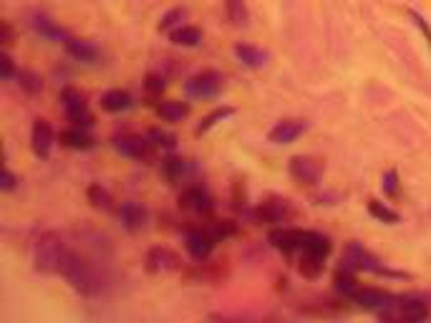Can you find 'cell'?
Masks as SVG:
<instances>
[{
    "mask_svg": "<svg viewBox=\"0 0 431 323\" xmlns=\"http://www.w3.org/2000/svg\"><path fill=\"white\" fill-rule=\"evenodd\" d=\"M189 162L187 159H182V157H167L162 162V174L169 179L172 184H179L182 179H187L189 177Z\"/></svg>",
    "mask_w": 431,
    "mask_h": 323,
    "instance_id": "23",
    "label": "cell"
},
{
    "mask_svg": "<svg viewBox=\"0 0 431 323\" xmlns=\"http://www.w3.org/2000/svg\"><path fill=\"white\" fill-rule=\"evenodd\" d=\"M3 43H6V46L13 43V31H11V26H8V23H3Z\"/></svg>",
    "mask_w": 431,
    "mask_h": 323,
    "instance_id": "41",
    "label": "cell"
},
{
    "mask_svg": "<svg viewBox=\"0 0 431 323\" xmlns=\"http://www.w3.org/2000/svg\"><path fill=\"white\" fill-rule=\"evenodd\" d=\"M15 184H18V177H15L11 170H3V177H0V190H3V192H13V190H15Z\"/></svg>",
    "mask_w": 431,
    "mask_h": 323,
    "instance_id": "38",
    "label": "cell"
},
{
    "mask_svg": "<svg viewBox=\"0 0 431 323\" xmlns=\"http://www.w3.org/2000/svg\"><path fill=\"white\" fill-rule=\"evenodd\" d=\"M369 212H371V217H376L378 222H388V225H396V222L401 220L396 209L386 207V205L378 202V200H371V202H369Z\"/></svg>",
    "mask_w": 431,
    "mask_h": 323,
    "instance_id": "30",
    "label": "cell"
},
{
    "mask_svg": "<svg viewBox=\"0 0 431 323\" xmlns=\"http://www.w3.org/2000/svg\"><path fill=\"white\" fill-rule=\"evenodd\" d=\"M383 192H386L388 197H396V195H399V174H396L394 170L383 174Z\"/></svg>",
    "mask_w": 431,
    "mask_h": 323,
    "instance_id": "37",
    "label": "cell"
},
{
    "mask_svg": "<svg viewBox=\"0 0 431 323\" xmlns=\"http://www.w3.org/2000/svg\"><path fill=\"white\" fill-rule=\"evenodd\" d=\"M323 260L325 258H318V255L303 253V258H300V273L306 278H318L320 273H323Z\"/></svg>",
    "mask_w": 431,
    "mask_h": 323,
    "instance_id": "32",
    "label": "cell"
},
{
    "mask_svg": "<svg viewBox=\"0 0 431 323\" xmlns=\"http://www.w3.org/2000/svg\"><path fill=\"white\" fill-rule=\"evenodd\" d=\"M58 275H63V280L83 298H99L104 293V278H101V273L86 258H81V255L71 253Z\"/></svg>",
    "mask_w": 431,
    "mask_h": 323,
    "instance_id": "1",
    "label": "cell"
},
{
    "mask_svg": "<svg viewBox=\"0 0 431 323\" xmlns=\"http://www.w3.org/2000/svg\"><path fill=\"white\" fill-rule=\"evenodd\" d=\"M15 74H18V71H15V64H13V58L8 56L6 51L0 53V78H3V81H11L13 76H15Z\"/></svg>",
    "mask_w": 431,
    "mask_h": 323,
    "instance_id": "36",
    "label": "cell"
},
{
    "mask_svg": "<svg viewBox=\"0 0 431 323\" xmlns=\"http://www.w3.org/2000/svg\"><path fill=\"white\" fill-rule=\"evenodd\" d=\"M15 78H18V86L23 91H28V94H38V91L43 89V81L33 74V71H18L15 74Z\"/></svg>",
    "mask_w": 431,
    "mask_h": 323,
    "instance_id": "34",
    "label": "cell"
},
{
    "mask_svg": "<svg viewBox=\"0 0 431 323\" xmlns=\"http://www.w3.org/2000/svg\"><path fill=\"white\" fill-rule=\"evenodd\" d=\"M409 15H411V18H413V23H416V26L421 28V33H424V36H426V41H429V46H431V28H429V23H426V20L421 18V15L416 13V11H409Z\"/></svg>",
    "mask_w": 431,
    "mask_h": 323,
    "instance_id": "39",
    "label": "cell"
},
{
    "mask_svg": "<svg viewBox=\"0 0 431 323\" xmlns=\"http://www.w3.org/2000/svg\"><path fill=\"white\" fill-rule=\"evenodd\" d=\"M31 149L36 157L48 159L53 149V127L46 119H36L31 129Z\"/></svg>",
    "mask_w": 431,
    "mask_h": 323,
    "instance_id": "14",
    "label": "cell"
},
{
    "mask_svg": "<svg viewBox=\"0 0 431 323\" xmlns=\"http://www.w3.org/2000/svg\"><path fill=\"white\" fill-rule=\"evenodd\" d=\"M114 149H116L121 157L142 162V159H149L151 142L149 139H142V137H137V134H121V137H116V139H114Z\"/></svg>",
    "mask_w": 431,
    "mask_h": 323,
    "instance_id": "9",
    "label": "cell"
},
{
    "mask_svg": "<svg viewBox=\"0 0 431 323\" xmlns=\"http://www.w3.org/2000/svg\"><path fill=\"white\" fill-rule=\"evenodd\" d=\"M396 316L409 323L426 321L429 318V303L421 298H401V301H396Z\"/></svg>",
    "mask_w": 431,
    "mask_h": 323,
    "instance_id": "16",
    "label": "cell"
},
{
    "mask_svg": "<svg viewBox=\"0 0 431 323\" xmlns=\"http://www.w3.org/2000/svg\"><path fill=\"white\" fill-rule=\"evenodd\" d=\"M169 39L175 46H184V48H194V46L202 43V31L194 26H179L169 33Z\"/></svg>",
    "mask_w": 431,
    "mask_h": 323,
    "instance_id": "27",
    "label": "cell"
},
{
    "mask_svg": "<svg viewBox=\"0 0 431 323\" xmlns=\"http://www.w3.org/2000/svg\"><path fill=\"white\" fill-rule=\"evenodd\" d=\"M235 56H238L240 64L247 66V69H263L270 58L268 51H263V48H257V46H250V43L235 46Z\"/></svg>",
    "mask_w": 431,
    "mask_h": 323,
    "instance_id": "19",
    "label": "cell"
},
{
    "mask_svg": "<svg viewBox=\"0 0 431 323\" xmlns=\"http://www.w3.org/2000/svg\"><path fill=\"white\" fill-rule=\"evenodd\" d=\"M71 255L69 245L63 240V235L56 230H48L33 242V268L38 273H46V275H53V273H61L63 263Z\"/></svg>",
    "mask_w": 431,
    "mask_h": 323,
    "instance_id": "2",
    "label": "cell"
},
{
    "mask_svg": "<svg viewBox=\"0 0 431 323\" xmlns=\"http://www.w3.org/2000/svg\"><path fill=\"white\" fill-rule=\"evenodd\" d=\"M146 91H149V94H162V91H164V78L149 76V78H146Z\"/></svg>",
    "mask_w": 431,
    "mask_h": 323,
    "instance_id": "40",
    "label": "cell"
},
{
    "mask_svg": "<svg viewBox=\"0 0 431 323\" xmlns=\"http://www.w3.org/2000/svg\"><path fill=\"white\" fill-rule=\"evenodd\" d=\"M225 13H227V20L235 28L247 26V20H250V11H247L245 0H225Z\"/></svg>",
    "mask_w": 431,
    "mask_h": 323,
    "instance_id": "28",
    "label": "cell"
},
{
    "mask_svg": "<svg viewBox=\"0 0 431 323\" xmlns=\"http://www.w3.org/2000/svg\"><path fill=\"white\" fill-rule=\"evenodd\" d=\"M306 132H308L306 119H282L268 132V139L273 142V144H293V142L300 139Z\"/></svg>",
    "mask_w": 431,
    "mask_h": 323,
    "instance_id": "10",
    "label": "cell"
},
{
    "mask_svg": "<svg viewBox=\"0 0 431 323\" xmlns=\"http://www.w3.org/2000/svg\"><path fill=\"white\" fill-rule=\"evenodd\" d=\"M306 238H308V230L282 228V230H273L268 240H270V245L282 250V253H298V250H303V245H306Z\"/></svg>",
    "mask_w": 431,
    "mask_h": 323,
    "instance_id": "13",
    "label": "cell"
},
{
    "mask_svg": "<svg viewBox=\"0 0 431 323\" xmlns=\"http://www.w3.org/2000/svg\"><path fill=\"white\" fill-rule=\"evenodd\" d=\"M144 266L151 275H164V273H172L182 266L179 255L175 250H169V247H151L146 258H144Z\"/></svg>",
    "mask_w": 431,
    "mask_h": 323,
    "instance_id": "7",
    "label": "cell"
},
{
    "mask_svg": "<svg viewBox=\"0 0 431 323\" xmlns=\"http://www.w3.org/2000/svg\"><path fill=\"white\" fill-rule=\"evenodd\" d=\"M88 202L94 205L96 209H111L114 207V200H111V195H109V190H104V187H101V184H91V187H88Z\"/></svg>",
    "mask_w": 431,
    "mask_h": 323,
    "instance_id": "31",
    "label": "cell"
},
{
    "mask_svg": "<svg viewBox=\"0 0 431 323\" xmlns=\"http://www.w3.org/2000/svg\"><path fill=\"white\" fill-rule=\"evenodd\" d=\"M293 217V207L287 200H270V202H263L257 207V220L270 222V225H282Z\"/></svg>",
    "mask_w": 431,
    "mask_h": 323,
    "instance_id": "15",
    "label": "cell"
},
{
    "mask_svg": "<svg viewBox=\"0 0 431 323\" xmlns=\"http://www.w3.org/2000/svg\"><path fill=\"white\" fill-rule=\"evenodd\" d=\"M61 144L69 146V149H76V152H88V149H94L96 146V142L91 134H86V129L74 127V129L61 132Z\"/></svg>",
    "mask_w": 431,
    "mask_h": 323,
    "instance_id": "20",
    "label": "cell"
},
{
    "mask_svg": "<svg viewBox=\"0 0 431 323\" xmlns=\"http://www.w3.org/2000/svg\"><path fill=\"white\" fill-rule=\"evenodd\" d=\"M28 23H31V28L41 36V39L50 41V43H66V41L71 39L69 33L63 31L56 20L48 18V15L41 13V11H33V13L28 15Z\"/></svg>",
    "mask_w": 431,
    "mask_h": 323,
    "instance_id": "8",
    "label": "cell"
},
{
    "mask_svg": "<svg viewBox=\"0 0 431 323\" xmlns=\"http://www.w3.org/2000/svg\"><path fill=\"white\" fill-rule=\"evenodd\" d=\"M214 238L210 230H189L187 235H184V247H187V253L192 255L194 260H207L210 255H212L214 250Z\"/></svg>",
    "mask_w": 431,
    "mask_h": 323,
    "instance_id": "11",
    "label": "cell"
},
{
    "mask_svg": "<svg viewBox=\"0 0 431 323\" xmlns=\"http://www.w3.org/2000/svg\"><path fill=\"white\" fill-rule=\"evenodd\" d=\"M350 301L366 310H388L391 305H396V298L386 291H378V288H363V291L358 288Z\"/></svg>",
    "mask_w": 431,
    "mask_h": 323,
    "instance_id": "12",
    "label": "cell"
},
{
    "mask_svg": "<svg viewBox=\"0 0 431 323\" xmlns=\"http://www.w3.org/2000/svg\"><path fill=\"white\" fill-rule=\"evenodd\" d=\"M61 104H63V111L69 116V121L74 127H81V129H88L94 124V116L88 111L86 102H83L81 91H76L74 86H66L61 91Z\"/></svg>",
    "mask_w": 431,
    "mask_h": 323,
    "instance_id": "3",
    "label": "cell"
},
{
    "mask_svg": "<svg viewBox=\"0 0 431 323\" xmlns=\"http://www.w3.org/2000/svg\"><path fill=\"white\" fill-rule=\"evenodd\" d=\"M132 104H134L132 94L124 89H111L101 96V106L107 109V111H111V114H121L126 109H132Z\"/></svg>",
    "mask_w": 431,
    "mask_h": 323,
    "instance_id": "21",
    "label": "cell"
},
{
    "mask_svg": "<svg viewBox=\"0 0 431 323\" xmlns=\"http://www.w3.org/2000/svg\"><path fill=\"white\" fill-rule=\"evenodd\" d=\"M66 53L76 61H81V64H96L101 58V51L96 48L91 41H81V39H69L66 41Z\"/></svg>",
    "mask_w": 431,
    "mask_h": 323,
    "instance_id": "18",
    "label": "cell"
},
{
    "mask_svg": "<svg viewBox=\"0 0 431 323\" xmlns=\"http://www.w3.org/2000/svg\"><path fill=\"white\" fill-rule=\"evenodd\" d=\"M290 177L298 184H306V187H315L323 179V162L315 157H293L290 159Z\"/></svg>",
    "mask_w": 431,
    "mask_h": 323,
    "instance_id": "5",
    "label": "cell"
},
{
    "mask_svg": "<svg viewBox=\"0 0 431 323\" xmlns=\"http://www.w3.org/2000/svg\"><path fill=\"white\" fill-rule=\"evenodd\" d=\"M187 18V8H172L169 13L162 15V20H159V28L162 31H175V28L182 26V20Z\"/></svg>",
    "mask_w": 431,
    "mask_h": 323,
    "instance_id": "33",
    "label": "cell"
},
{
    "mask_svg": "<svg viewBox=\"0 0 431 323\" xmlns=\"http://www.w3.org/2000/svg\"><path fill=\"white\" fill-rule=\"evenodd\" d=\"M149 142L154 146H162V149H175V146H177V137H175V134L164 132V129H151V132H149Z\"/></svg>",
    "mask_w": 431,
    "mask_h": 323,
    "instance_id": "35",
    "label": "cell"
},
{
    "mask_svg": "<svg viewBox=\"0 0 431 323\" xmlns=\"http://www.w3.org/2000/svg\"><path fill=\"white\" fill-rule=\"evenodd\" d=\"M119 220L129 233H139V230L146 228L149 212H146V207H142L139 202H124L119 207Z\"/></svg>",
    "mask_w": 431,
    "mask_h": 323,
    "instance_id": "17",
    "label": "cell"
},
{
    "mask_svg": "<svg viewBox=\"0 0 431 323\" xmlns=\"http://www.w3.org/2000/svg\"><path fill=\"white\" fill-rule=\"evenodd\" d=\"M333 250L331 240L325 238V235L320 233H313V230H308V238H306V245H303V250L300 253H308V255H318V258H328Z\"/></svg>",
    "mask_w": 431,
    "mask_h": 323,
    "instance_id": "25",
    "label": "cell"
},
{
    "mask_svg": "<svg viewBox=\"0 0 431 323\" xmlns=\"http://www.w3.org/2000/svg\"><path fill=\"white\" fill-rule=\"evenodd\" d=\"M333 288H336L341 296L346 298H353L358 291V283H356V270L348 266H341L336 273V280H333Z\"/></svg>",
    "mask_w": 431,
    "mask_h": 323,
    "instance_id": "24",
    "label": "cell"
},
{
    "mask_svg": "<svg viewBox=\"0 0 431 323\" xmlns=\"http://www.w3.org/2000/svg\"><path fill=\"white\" fill-rule=\"evenodd\" d=\"M235 114V109L232 106H222V109H214V111H210V114L205 116V119L200 121V127H197V134H207L212 127H217L219 121L230 119V116Z\"/></svg>",
    "mask_w": 431,
    "mask_h": 323,
    "instance_id": "29",
    "label": "cell"
},
{
    "mask_svg": "<svg viewBox=\"0 0 431 323\" xmlns=\"http://www.w3.org/2000/svg\"><path fill=\"white\" fill-rule=\"evenodd\" d=\"M182 205L194 209V212H210L212 209V197H210L207 190H202V187H189L182 195Z\"/></svg>",
    "mask_w": 431,
    "mask_h": 323,
    "instance_id": "22",
    "label": "cell"
},
{
    "mask_svg": "<svg viewBox=\"0 0 431 323\" xmlns=\"http://www.w3.org/2000/svg\"><path fill=\"white\" fill-rule=\"evenodd\" d=\"M222 89H225V76L212 69L200 71L187 81V94L194 99H214Z\"/></svg>",
    "mask_w": 431,
    "mask_h": 323,
    "instance_id": "4",
    "label": "cell"
},
{
    "mask_svg": "<svg viewBox=\"0 0 431 323\" xmlns=\"http://www.w3.org/2000/svg\"><path fill=\"white\" fill-rule=\"evenodd\" d=\"M156 114L162 116L164 121H169V124H179L189 116V106L182 102H162L156 106Z\"/></svg>",
    "mask_w": 431,
    "mask_h": 323,
    "instance_id": "26",
    "label": "cell"
},
{
    "mask_svg": "<svg viewBox=\"0 0 431 323\" xmlns=\"http://www.w3.org/2000/svg\"><path fill=\"white\" fill-rule=\"evenodd\" d=\"M343 266L353 268V270H363V273H386V268L381 266V260L376 258V255H371L366 247H361L358 242H350L348 247H346L343 253Z\"/></svg>",
    "mask_w": 431,
    "mask_h": 323,
    "instance_id": "6",
    "label": "cell"
}]
</instances>
